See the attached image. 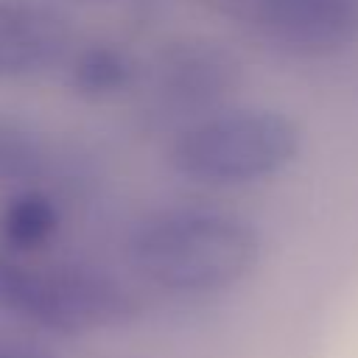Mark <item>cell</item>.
Returning a JSON list of instances; mask_svg holds the SVG:
<instances>
[{
  "label": "cell",
  "instance_id": "277c9868",
  "mask_svg": "<svg viewBox=\"0 0 358 358\" xmlns=\"http://www.w3.org/2000/svg\"><path fill=\"white\" fill-rule=\"evenodd\" d=\"M252 25L299 56L344 50L358 36V0H249Z\"/></svg>",
  "mask_w": 358,
  "mask_h": 358
},
{
  "label": "cell",
  "instance_id": "6da1fadb",
  "mask_svg": "<svg viewBox=\"0 0 358 358\" xmlns=\"http://www.w3.org/2000/svg\"><path fill=\"white\" fill-rule=\"evenodd\" d=\"M257 227L221 207H165L145 215L129 257L140 277L171 294H221L243 282L260 263Z\"/></svg>",
  "mask_w": 358,
  "mask_h": 358
},
{
  "label": "cell",
  "instance_id": "3957f363",
  "mask_svg": "<svg viewBox=\"0 0 358 358\" xmlns=\"http://www.w3.org/2000/svg\"><path fill=\"white\" fill-rule=\"evenodd\" d=\"M0 308L45 330L78 336L129 322L137 313V299L101 268H34L0 257Z\"/></svg>",
  "mask_w": 358,
  "mask_h": 358
},
{
  "label": "cell",
  "instance_id": "5b68a950",
  "mask_svg": "<svg viewBox=\"0 0 358 358\" xmlns=\"http://www.w3.org/2000/svg\"><path fill=\"white\" fill-rule=\"evenodd\" d=\"M70 17L53 0H0V76H31L64 56Z\"/></svg>",
  "mask_w": 358,
  "mask_h": 358
},
{
  "label": "cell",
  "instance_id": "ba28073f",
  "mask_svg": "<svg viewBox=\"0 0 358 358\" xmlns=\"http://www.w3.org/2000/svg\"><path fill=\"white\" fill-rule=\"evenodd\" d=\"M56 229H59V210L53 199L34 187L17 193L3 213V235L20 252L39 249L56 235Z\"/></svg>",
  "mask_w": 358,
  "mask_h": 358
},
{
  "label": "cell",
  "instance_id": "52a82bcc",
  "mask_svg": "<svg viewBox=\"0 0 358 358\" xmlns=\"http://www.w3.org/2000/svg\"><path fill=\"white\" fill-rule=\"evenodd\" d=\"M134 78V62L131 56L109 42H95L78 50L73 67H70V81L73 90L84 98H109L123 92Z\"/></svg>",
  "mask_w": 358,
  "mask_h": 358
},
{
  "label": "cell",
  "instance_id": "30bf717a",
  "mask_svg": "<svg viewBox=\"0 0 358 358\" xmlns=\"http://www.w3.org/2000/svg\"><path fill=\"white\" fill-rule=\"evenodd\" d=\"M0 358H48V355L28 344H3L0 341Z\"/></svg>",
  "mask_w": 358,
  "mask_h": 358
},
{
  "label": "cell",
  "instance_id": "7a4b0ae2",
  "mask_svg": "<svg viewBox=\"0 0 358 358\" xmlns=\"http://www.w3.org/2000/svg\"><path fill=\"white\" fill-rule=\"evenodd\" d=\"M302 151V129L282 109L224 106L193 117L168 145L171 168L207 187H243L282 173Z\"/></svg>",
  "mask_w": 358,
  "mask_h": 358
},
{
  "label": "cell",
  "instance_id": "9c48e42d",
  "mask_svg": "<svg viewBox=\"0 0 358 358\" xmlns=\"http://www.w3.org/2000/svg\"><path fill=\"white\" fill-rule=\"evenodd\" d=\"M42 154L28 131L17 126H0V179H34L39 173Z\"/></svg>",
  "mask_w": 358,
  "mask_h": 358
},
{
  "label": "cell",
  "instance_id": "8992f818",
  "mask_svg": "<svg viewBox=\"0 0 358 358\" xmlns=\"http://www.w3.org/2000/svg\"><path fill=\"white\" fill-rule=\"evenodd\" d=\"M238 81V62L227 48L204 39L168 48L154 64V90L171 109L204 115Z\"/></svg>",
  "mask_w": 358,
  "mask_h": 358
}]
</instances>
